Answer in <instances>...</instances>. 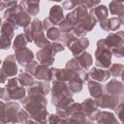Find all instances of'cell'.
Listing matches in <instances>:
<instances>
[{
  "mask_svg": "<svg viewBox=\"0 0 124 124\" xmlns=\"http://www.w3.org/2000/svg\"><path fill=\"white\" fill-rule=\"evenodd\" d=\"M112 53L110 49L106 46L104 39L97 42V49L95 51V65L96 67L108 69L111 65Z\"/></svg>",
  "mask_w": 124,
  "mask_h": 124,
  "instance_id": "cell-1",
  "label": "cell"
},
{
  "mask_svg": "<svg viewBox=\"0 0 124 124\" xmlns=\"http://www.w3.org/2000/svg\"><path fill=\"white\" fill-rule=\"evenodd\" d=\"M25 97V89L19 85V81L17 78H14L8 80V83L5 87L4 94L2 98L4 100H21Z\"/></svg>",
  "mask_w": 124,
  "mask_h": 124,
  "instance_id": "cell-2",
  "label": "cell"
},
{
  "mask_svg": "<svg viewBox=\"0 0 124 124\" xmlns=\"http://www.w3.org/2000/svg\"><path fill=\"white\" fill-rule=\"evenodd\" d=\"M15 25L6 19L1 25V37H0V49H9L11 46L12 39L14 37Z\"/></svg>",
  "mask_w": 124,
  "mask_h": 124,
  "instance_id": "cell-3",
  "label": "cell"
},
{
  "mask_svg": "<svg viewBox=\"0 0 124 124\" xmlns=\"http://www.w3.org/2000/svg\"><path fill=\"white\" fill-rule=\"evenodd\" d=\"M95 104L97 107L102 108H110L113 109L115 108L119 104L123 103V97L119 96H114L110 94H102L101 96L95 98Z\"/></svg>",
  "mask_w": 124,
  "mask_h": 124,
  "instance_id": "cell-4",
  "label": "cell"
},
{
  "mask_svg": "<svg viewBox=\"0 0 124 124\" xmlns=\"http://www.w3.org/2000/svg\"><path fill=\"white\" fill-rule=\"evenodd\" d=\"M110 77L111 76H110V73L108 70L99 68V67H94L93 69H91L89 72L86 73L84 81H88V80L92 79V80H96L98 82H104V81H107Z\"/></svg>",
  "mask_w": 124,
  "mask_h": 124,
  "instance_id": "cell-5",
  "label": "cell"
},
{
  "mask_svg": "<svg viewBox=\"0 0 124 124\" xmlns=\"http://www.w3.org/2000/svg\"><path fill=\"white\" fill-rule=\"evenodd\" d=\"M54 55H55V52L52 49L51 44L46 45V46L42 47V49L37 52V58L39 62L46 66L52 65V63L54 62Z\"/></svg>",
  "mask_w": 124,
  "mask_h": 124,
  "instance_id": "cell-6",
  "label": "cell"
},
{
  "mask_svg": "<svg viewBox=\"0 0 124 124\" xmlns=\"http://www.w3.org/2000/svg\"><path fill=\"white\" fill-rule=\"evenodd\" d=\"M4 76L7 78H11L16 75L17 73V66L16 63V57L15 55H9L8 57L5 58L1 71H0Z\"/></svg>",
  "mask_w": 124,
  "mask_h": 124,
  "instance_id": "cell-7",
  "label": "cell"
},
{
  "mask_svg": "<svg viewBox=\"0 0 124 124\" xmlns=\"http://www.w3.org/2000/svg\"><path fill=\"white\" fill-rule=\"evenodd\" d=\"M106 46L111 50L113 48H116L118 46H124V37H123V31H118L114 33L108 34L105 39Z\"/></svg>",
  "mask_w": 124,
  "mask_h": 124,
  "instance_id": "cell-8",
  "label": "cell"
},
{
  "mask_svg": "<svg viewBox=\"0 0 124 124\" xmlns=\"http://www.w3.org/2000/svg\"><path fill=\"white\" fill-rule=\"evenodd\" d=\"M81 110L85 114L86 117L91 118V120L97 119V114L100 109H98V107L95 104V101L92 99H85L81 104Z\"/></svg>",
  "mask_w": 124,
  "mask_h": 124,
  "instance_id": "cell-9",
  "label": "cell"
},
{
  "mask_svg": "<svg viewBox=\"0 0 124 124\" xmlns=\"http://www.w3.org/2000/svg\"><path fill=\"white\" fill-rule=\"evenodd\" d=\"M15 57H16V60L18 62V64L20 66L25 67L28 63H30L34 59V54L29 48H27L25 46L23 48L16 50Z\"/></svg>",
  "mask_w": 124,
  "mask_h": 124,
  "instance_id": "cell-10",
  "label": "cell"
},
{
  "mask_svg": "<svg viewBox=\"0 0 124 124\" xmlns=\"http://www.w3.org/2000/svg\"><path fill=\"white\" fill-rule=\"evenodd\" d=\"M105 90L108 94L123 97V92H124L123 83L117 79H111L109 82H108L105 85Z\"/></svg>",
  "mask_w": 124,
  "mask_h": 124,
  "instance_id": "cell-11",
  "label": "cell"
},
{
  "mask_svg": "<svg viewBox=\"0 0 124 124\" xmlns=\"http://www.w3.org/2000/svg\"><path fill=\"white\" fill-rule=\"evenodd\" d=\"M89 46V40L86 37H82L80 39H77L70 46V50L72 51L74 56H78L80 53H82L83 51H85V49L88 47Z\"/></svg>",
  "mask_w": 124,
  "mask_h": 124,
  "instance_id": "cell-12",
  "label": "cell"
},
{
  "mask_svg": "<svg viewBox=\"0 0 124 124\" xmlns=\"http://www.w3.org/2000/svg\"><path fill=\"white\" fill-rule=\"evenodd\" d=\"M122 25V22L117 16H112L109 18H106L102 21H100V26L105 31H116L120 28Z\"/></svg>",
  "mask_w": 124,
  "mask_h": 124,
  "instance_id": "cell-13",
  "label": "cell"
},
{
  "mask_svg": "<svg viewBox=\"0 0 124 124\" xmlns=\"http://www.w3.org/2000/svg\"><path fill=\"white\" fill-rule=\"evenodd\" d=\"M108 10H109L110 14L113 15V16H116L120 19L122 24H123V21H124V18H123V16H124V5H123V2H120V1H117V0H112L109 3Z\"/></svg>",
  "mask_w": 124,
  "mask_h": 124,
  "instance_id": "cell-14",
  "label": "cell"
},
{
  "mask_svg": "<svg viewBox=\"0 0 124 124\" xmlns=\"http://www.w3.org/2000/svg\"><path fill=\"white\" fill-rule=\"evenodd\" d=\"M48 18H49V20L51 21V23L53 25H59V23L65 18L64 17V15H63L62 7H60L58 5L52 6L50 8V11H49V16H48Z\"/></svg>",
  "mask_w": 124,
  "mask_h": 124,
  "instance_id": "cell-15",
  "label": "cell"
},
{
  "mask_svg": "<svg viewBox=\"0 0 124 124\" xmlns=\"http://www.w3.org/2000/svg\"><path fill=\"white\" fill-rule=\"evenodd\" d=\"M19 6L29 16H37L40 11L39 3L31 0H21V2L19 3Z\"/></svg>",
  "mask_w": 124,
  "mask_h": 124,
  "instance_id": "cell-16",
  "label": "cell"
},
{
  "mask_svg": "<svg viewBox=\"0 0 124 124\" xmlns=\"http://www.w3.org/2000/svg\"><path fill=\"white\" fill-rule=\"evenodd\" d=\"M50 91V86L47 83V81L46 82H35L30 85V88L28 90L29 94H42V95H46L48 94Z\"/></svg>",
  "mask_w": 124,
  "mask_h": 124,
  "instance_id": "cell-17",
  "label": "cell"
},
{
  "mask_svg": "<svg viewBox=\"0 0 124 124\" xmlns=\"http://www.w3.org/2000/svg\"><path fill=\"white\" fill-rule=\"evenodd\" d=\"M33 76L39 80L49 81V80H51V78H50V68H48V66L43 65V64L38 65Z\"/></svg>",
  "mask_w": 124,
  "mask_h": 124,
  "instance_id": "cell-18",
  "label": "cell"
},
{
  "mask_svg": "<svg viewBox=\"0 0 124 124\" xmlns=\"http://www.w3.org/2000/svg\"><path fill=\"white\" fill-rule=\"evenodd\" d=\"M88 13L90 15H92L96 18L97 21L100 22V21H102V20H104V19H106L108 17V10L105 5H99L97 7L91 8Z\"/></svg>",
  "mask_w": 124,
  "mask_h": 124,
  "instance_id": "cell-19",
  "label": "cell"
},
{
  "mask_svg": "<svg viewBox=\"0 0 124 124\" xmlns=\"http://www.w3.org/2000/svg\"><path fill=\"white\" fill-rule=\"evenodd\" d=\"M76 58L78 59V61L79 62V64L81 65V67L84 71H87L92 65V56L89 52L83 51L79 55L76 56Z\"/></svg>",
  "mask_w": 124,
  "mask_h": 124,
  "instance_id": "cell-20",
  "label": "cell"
},
{
  "mask_svg": "<svg viewBox=\"0 0 124 124\" xmlns=\"http://www.w3.org/2000/svg\"><path fill=\"white\" fill-rule=\"evenodd\" d=\"M82 84H83V79L79 76H77L72 79H70L67 85L72 93H78L82 89Z\"/></svg>",
  "mask_w": 124,
  "mask_h": 124,
  "instance_id": "cell-21",
  "label": "cell"
},
{
  "mask_svg": "<svg viewBox=\"0 0 124 124\" xmlns=\"http://www.w3.org/2000/svg\"><path fill=\"white\" fill-rule=\"evenodd\" d=\"M88 90L92 97L97 98L101 96L103 92V86L101 85V82H98L96 80H88Z\"/></svg>",
  "mask_w": 124,
  "mask_h": 124,
  "instance_id": "cell-22",
  "label": "cell"
},
{
  "mask_svg": "<svg viewBox=\"0 0 124 124\" xmlns=\"http://www.w3.org/2000/svg\"><path fill=\"white\" fill-rule=\"evenodd\" d=\"M96 121H98L99 123H117V119L114 117L113 113L101 110H99L97 114Z\"/></svg>",
  "mask_w": 124,
  "mask_h": 124,
  "instance_id": "cell-23",
  "label": "cell"
},
{
  "mask_svg": "<svg viewBox=\"0 0 124 124\" xmlns=\"http://www.w3.org/2000/svg\"><path fill=\"white\" fill-rule=\"evenodd\" d=\"M18 81L21 85H25V86H30L34 83V78L32 75L28 74L27 72L25 73H21L19 76H18Z\"/></svg>",
  "mask_w": 124,
  "mask_h": 124,
  "instance_id": "cell-24",
  "label": "cell"
},
{
  "mask_svg": "<svg viewBox=\"0 0 124 124\" xmlns=\"http://www.w3.org/2000/svg\"><path fill=\"white\" fill-rule=\"evenodd\" d=\"M61 34H62V32H61L58 28H56V27H54V26H51L50 28H48V29L46 30V38H47L48 40L58 41L59 38L61 37Z\"/></svg>",
  "mask_w": 124,
  "mask_h": 124,
  "instance_id": "cell-25",
  "label": "cell"
},
{
  "mask_svg": "<svg viewBox=\"0 0 124 124\" xmlns=\"http://www.w3.org/2000/svg\"><path fill=\"white\" fill-rule=\"evenodd\" d=\"M26 44H27V41L25 39V36L23 34H19L16 37L15 39V42H14V45H13V47L16 50L17 49H20V48H23L26 46Z\"/></svg>",
  "mask_w": 124,
  "mask_h": 124,
  "instance_id": "cell-26",
  "label": "cell"
},
{
  "mask_svg": "<svg viewBox=\"0 0 124 124\" xmlns=\"http://www.w3.org/2000/svg\"><path fill=\"white\" fill-rule=\"evenodd\" d=\"M123 65L120 63H115L109 66V73L110 76L114 77V78H119L122 76V72H123Z\"/></svg>",
  "mask_w": 124,
  "mask_h": 124,
  "instance_id": "cell-27",
  "label": "cell"
},
{
  "mask_svg": "<svg viewBox=\"0 0 124 124\" xmlns=\"http://www.w3.org/2000/svg\"><path fill=\"white\" fill-rule=\"evenodd\" d=\"M39 65V63L38 62H36V61H34V60H32L30 63H28L26 66H25V72H27L28 74H30V75H34V73H35V70H36V68H37V66Z\"/></svg>",
  "mask_w": 124,
  "mask_h": 124,
  "instance_id": "cell-28",
  "label": "cell"
},
{
  "mask_svg": "<svg viewBox=\"0 0 124 124\" xmlns=\"http://www.w3.org/2000/svg\"><path fill=\"white\" fill-rule=\"evenodd\" d=\"M101 0H85L82 6L85 7L86 9H91V8H94L95 6H98Z\"/></svg>",
  "mask_w": 124,
  "mask_h": 124,
  "instance_id": "cell-29",
  "label": "cell"
},
{
  "mask_svg": "<svg viewBox=\"0 0 124 124\" xmlns=\"http://www.w3.org/2000/svg\"><path fill=\"white\" fill-rule=\"evenodd\" d=\"M123 48H124V46H118V47H116V48L111 49L110 51H111V53H112L115 57H117V58H122V57L124 56Z\"/></svg>",
  "mask_w": 124,
  "mask_h": 124,
  "instance_id": "cell-30",
  "label": "cell"
},
{
  "mask_svg": "<svg viewBox=\"0 0 124 124\" xmlns=\"http://www.w3.org/2000/svg\"><path fill=\"white\" fill-rule=\"evenodd\" d=\"M76 3L74 2V0H65L62 3V8H64L65 10H73L76 7Z\"/></svg>",
  "mask_w": 124,
  "mask_h": 124,
  "instance_id": "cell-31",
  "label": "cell"
},
{
  "mask_svg": "<svg viewBox=\"0 0 124 124\" xmlns=\"http://www.w3.org/2000/svg\"><path fill=\"white\" fill-rule=\"evenodd\" d=\"M5 116H6V105L0 101V118H3L6 121ZM0 122H2L1 119H0Z\"/></svg>",
  "mask_w": 124,
  "mask_h": 124,
  "instance_id": "cell-32",
  "label": "cell"
},
{
  "mask_svg": "<svg viewBox=\"0 0 124 124\" xmlns=\"http://www.w3.org/2000/svg\"><path fill=\"white\" fill-rule=\"evenodd\" d=\"M122 106H123V103L119 104L115 108H113V109L115 110V112H116V114H117L118 118L120 119V122L122 121V115H121V112H122Z\"/></svg>",
  "mask_w": 124,
  "mask_h": 124,
  "instance_id": "cell-33",
  "label": "cell"
},
{
  "mask_svg": "<svg viewBox=\"0 0 124 124\" xmlns=\"http://www.w3.org/2000/svg\"><path fill=\"white\" fill-rule=\"evenodd\" d=\"M74 2L76 3V5L82 6V5H83V3L85 2V0H74Z\"/></svg>",
  "mask_w": 124,
  "mask_h": 124,
  "instance_id": "cell-34",
  "label": "cell"
},
{
  "mask_svg": "<svg viewBox=\"0 0 124 124\" xmlns=\"http://www.w3.org/2000/svg\"><path fill=\"white\" fill-rule=\"evenodd\" d=\"M6 8V3L4 1H0V12H2Z\"/></svg>",
  "mask_w": 124,
  "mask_h": 124,
  "instance_id": "cell-35",
  "label": "cell"
},
{
  "mask_svg": "<svg viewBox=\"0 0 124 124\" xmlns=\"http://www.w3.org/2000/svg\"><path fill=\"white\" fill-rule=\"evenodd\" d=\"M31 1H34V2H38V3H40V0H31Z\"/></svg>",
  "mask_w": 124,
  "mask_h": 124,
  "instance_id": "cell-36",
  "label": "cell"
},
{
  "mask_svg": "<svg viewBox=\"0 0 124 124\" xmlns=\"http://www.w3.org/2000/svg\"><path fill=\"white\" fill-rule=\"evenodd\" d=\"M49 1H56V2H60V1H62V0H49Z\"/></svg>",
  "mask_w": 124,
  "mask_h": 124,
  "instance_id": "cell-37",
  "label": "cell"
},
{
  "mask_svg": "<svg viewBox=\"0 0 124 124\" xmlns=\"http://www.w3.org/2000/svg\"><path fill=\"white\" fill-rule=\"evenodd\" d=\"M1 25H2V19L0 18V26H1Z\"/></svg>",
  "mask_w": 124,
  "mask_h": 124,
  "instance_id": "cell-38",
  "label": "cell"
},
{
  "mask_svg": "<svg viewBox=\"0 0 124 124\" xmlns=\"http://www.w3.org/2000/svg\"><path fill=\"white\" fill-rule=\"evenodd\" d=\"M117 1H120V2H124V0H117Z\"/></svg>",
  "mask_w": 124,
  "mask_h": 124,
  "instance_id": "cell-39",
  "label": "cell"
},
{
  "mask_svg": "<svg viewBox=\"0 0 124 124\" xmlns=\"http://www.w3.org/2000/svg\"><path fill=\"white\" fill-rule=\"evenodd\" d=\"M4 1H8V2H9V1H11V0H4Z\"/></svg>",
  "mask_w": 124,
  "mask_h": 124,
  "instance_id": "cell-40",
  "label": "cell"
},
{
  "mask_svg": "<svg viewBox=\"0 0 124 124\" xmlns=\"http://www.w3.org/2000/svg\"><path fill=\"white\" fill-rule=\"evenodd\" d=\"M0 64H1V60H0Z\"/></svg>",
  "mask_w": 124,
  "mask_h": 124,
  "instance_id": "cell-41",
  "label": "cell"
},
{
  "mask_svg": "<svg viewBox=\"0 0 124 124\" xmlns=\"http://www.w3.org/2000/svg\"><path fill=\"white\" fill-rule=\"evenodd\" d=\"M0 1H2V0H0Z\"/></svg>",
  "mask_w": 124,
  "mask_h": 124,
  "instance_id": "cell-42",
  "label": "cell"
}]
</instances>
